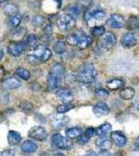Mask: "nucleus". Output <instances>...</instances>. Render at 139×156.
Wrapping results in <instances>:
<instances>
[{
  "instance_id": "obj_1",
  "label": "nucleus",
  "mask_w": 139,
  "mask_h": 156,
  "mask_svg": "<svg viewBox=\"0 0 139 156\" xmlns=\"http://www.w3.org/2000/svg\"><path fill=\"white\" fill-rule=\"evenodd\" d=\"M98 76V70L92 63L81 65L77 73V79L81 84H91Z\"/></svg>"
},
{
  "instance_id": "obj_2",
  "label": "nucleus",
  "mask_w": 139,
  "mask_h": 156,
  "mask_svg": "<svg viewBox=\"0 0 139 156\" xmlns=\"http://www.w3.org/2000/svg\"><path fill=\"white\" fill-rule=\"evenodd\" d=\"M67 42L71 46H77L79 49H86L92 44V37L87 36L82 30L71 34L67 36Z\"/></svg>"
},
{
  "instance_id": "obj_3",
  "label": "nucleus",
  "mask_w": 139,
  "mask_h": 156,
  "mask_svg": "<svg viewBox=\"0 0 139 156\" xmlns=\"http://www.w3.org/2000/svg\"><path fill=\"white\" fill-rule=\"evenodd\" d=\"M57 25L60 30L68 32V30H72L75 27V19L68 14H64V15H60L57 19Z\"/></svg>"
},
{
  "instance_id": "obj_4",
  "label": "nucleus",
  "mask_w": 139,
  "mask_h": 156,
  "mask_svg": "<svg viewBox=\"0 0 139 156\" xmlns=\"http://www.w3.org/2000/svg\"><path fill=\"white\" fill-rule=\"evenodd\" d=\"M51 143L56 148H59L63 150H70L72 148V142L70 141V139L64 137L59 133H56L51 136Z\"/></svg>"
},
{
  "instance_id": "obj_5",
  "label": "nucleus",
  "mask_w": 139,
  "mask_h": 156,
  "mask_svg": "<svg viewBox=\"0 0 139 156\" xmlns=\"http://www.w3.org/2000/svg\"><path fill=\"white\" fill-rule=\"evenodd\" d=\"M27 44L23 42H11L7 47V51L14 57H19L26 50Z\"/></svg>"
},
{
  "instance_id": "obj_6",
  "label": "nucleus",
  "mask_w": 139,
  "mask_h": 156,
  "mask_svg": "<svg viewBox=\"0 0 139 156\" xmlns=\"http://www.w3.org/2000/svg\"><path fill=\"white\" fill-rule=\"evenodd\" d=\"M116 44V37L113 33H104L101 37L100 41V46L102 47L103 49H111Z\"/></svg>"
},
{
  "instance_id": "obj_7",
  "label": "nucleus",
  "mask_w": 139,
  "mask_h": 156,
  "mask_svg": "<svg viewBox=\"0 0 139 156\" xmlns=\"http://www.w3.org/2000/svg\"><path fill=\"white\" fill-rule=\"evenodd\" d=\"M29 136L33 137L34 140L44 141L46 137H48V132L45 130L44 127H42V126H36V127H33V128L30 129Z\"/></svg>"
},
{
  "instance_id": "obj_8",
  "label": "nucleus",
  "mask_w": 139,
  "mask_h": 156,
  "mask_svg": "<svg viewBox=\"0 0 139 156\" xmlns=\"http://www.w3.org/2000/svg\"><path fill=\"white\" fill-rule=\"evenodd\" d=\"M108 26H110L111 28H122L125 26V20L123 19L122 15L119 14H113L109 16V19L107 20Z\"/></svg>"
},
{
  "instance_id": "obj_9",
  "label": "nucleus",
  "mask_w": 139,
  "mask_h": 156,
  "mask_svg": "<svg viewBox=\"0 0 139 156\" xmlns=\"http://www.w3.org/2000/svg\"><path fill=\"white\" fill-rule=\"evenodd\" d=\"M20 80L15 77H7L2 82V87L5 90H15L18 87H20Z\"/></svg>"
},
{
  "instance_id": "obj_10",
  "label": "nucleus",
  "mask_w": 139,
  "mask_h": 156,
  "mask_svg": "<svg viewBox=\"0 0 139 156\" xmlns=\"http://www.w3.org/2000/svg\"><path fill=\"white\" fill-rule=\"evenodd\" d=\"M121 43H122V46L125 47V48H130V47L136 46L137 39H136V36L133 34H131V33H125L121 37Z\"/></svg>"
},
{
  "instance_id": "obj_11",
  "label": "nucleus",
  "mask_w": 139,
  "mask_h": 156,
  "mask_svg": "<svg viewBox=\"0 0 139 156\" xmlns=\"http://www.w3.org/2000/svg\"><path fill=\"white\" fill-rule=\"evenodd\" d=\"M61 79L63 78H59L55 75H49L48 77V80H46V89L49 91H52V90H57L59 87L60 83H61Z\"/></svg>"
},
{
  "instance_id": "obj_12",
  "label": "nucleus",
  "mask_w": 139,
  "mask_h": 156,
  "mask_svg": "<svg viewBox=\"0 0 139 156\" xmlns=\"http://www.w3.org/2000/svg\"><path fill=\"white\" fill-rule=\"evenodd\" d=\"M56 96L58 98H60L65 104L66 103H70L72 100V93H71V90L67 89V87H58L57 91H56Z\"/></svg>"
},
{
  "instance_id": "obj_13",
  "label": "nucleus",
  "mask_w": 139,
  "mask_h": 156,
  "mask_svg": "<svg viewBox=\"0 0 139 156\" xmlns=\"http://www.w3.org/2000/svg\"><path fill=\"white\" fill-rule=\"evenodd\" d=\"M37 148H38L37 143L33 141V140H27V141H25L21 144V150L25 154H33L37 150Z\"/></svg>"
},
{
  "instance_id": "obj_14",
  "label": "nucleus",
  "mask_w": 139,
  "mask_h": 156,
  "mask_svg": "<svg viewBox=\"0 0 139 156\" xmlns=\"http://www.w3.org/2000/svg\"><path fill=\"white\" fill-rule=\"evenodd\" d=\"M126 137L125 135L123 134V133H121V132H113V134H111V142L115 143L116 146H118V147H124L126 144Z\"/></svg>"
},
{
  "instance_id": "obj_15",
  "label": "nucleus",
  "mask_w": 139,
  "mask_h": 156,
  "mask_svg": "<svg viewBox=\"0 0 139 156\" xmlns=\"http://www.w3.org/2000/svg\"><path fill=\"white\" fill-rule=\"evenodd\" d=\"M51 124H52V126L56 129H59V128L65 127V126L68 124V118L61 117V115H53Z\"/></svg>"
},
{
  "instance_id": "obj_16",
  "label": "nucleus",
  "mask_w": 139,
  "mask_h": 156,
  "mask_svg": "<svg viewBox=\"0 0 139 156\" xmlns=\"http://www.w3.org/2000/svg\"><path fill=\"white\" fill-rule=\"evenodd\" d=\"M93 111L98 115H106L110 112V108H109V106L106 103H98L93 107Z\"/></svg>"
},
{
  "instance_id": "obj_17",
  "label": "nucleus",
  "mask_w": 139,
  "mask_h": 156,
  "mask_svg": "<svg viewBox=\"0 0 139 156\" xmlns=\"http://www.w3.org/2000/svg\"><path fill=\"white\" fill-rule=\"evenodd\" d=\"M111 140L108 139V137L104 135V136H99L98 140H96V146L100 147L102 150H108L110 147H111Z\"/></svg>"
},
{
  "instance_id": "obj_18",
  "label": "nucleus",
  "mask_w": 139,
  "mask_h": 156,
  "mask_svg": "<svg viewBox=\"0 0 139 156\" xmlns=\"http://www.w3.org/2000/svg\"><path fill=\"white\" fill-rule=\"evenodd\" d=\"M124 86V82L119 78H114V79H110L109 82H107V87L109 90H118V89H122Z\"/></svg>"
},
{
  "instance_id": "obj_19",
  "label": "nucleus",
  "mask_w": 139,
  "mask_h": 156,
  "mask_svg": "<svg viewBox=\"0 0 139 156\" xmlns=\"http://www.w3.org/2000/svg\"><path fill=\"white\" fill-rule=\"evenodd\" d=\"M7 140H8V143L11 146H16V144H19L21 142V135L18 132H15V130H11L8 133Z\"/></svg>"
},
{
  "instance_id": "obj_20",
  "label": "nucleus",
  "mask_w": 139,
  "mask_h": 156,
  "mask_svg": "<svg viewBox=\"0 0 139 156\" xmlns=\"http://www.w3.org/2000/svg\"><path fill=\"white\" fill-rule=\"evenodd\" d=\"M50 73L55 75V76H57V77L59 78H63L64 75H65V69H64V66L60 64V63H56V64L52 65V68L50 70Z\"/></svg>"
},
{
  "instance_id": "obj_21",
  "label": "nucleus",
  "mask_w": 139,
  "mask_h": 156,
  "mask_svg": "<svg viewBox=\"0 0 139 156\" xmlns=\"http://www.w3.org/2000/svg\"><path fill=\"white\" fill-rule=\"evenodd\" d=\"M94 133H95L94 128H88L84 134H81V135L79 136V139H78V143H80V144H85V143H87L89 140H91V137L94 135Z\"/></svg>"
},
{
  "instance_id": "obj_22",
  "label": "nucleus",
  "mask_w": 139,
  "mask_h": 156,
  "mask_svg": "<svg viewBox=\"0 0 139 156\" xmlns=\"http://www.w3.org/2000/svg\"><path fill=\"white\" fill-rule=\"evenodd\" d=\"M119 96L124 100H131L134 97V90L132 87H124L122 91H119Z\"/></svg>"
},
{
  "instance_id": "obj_23",
  "label": "nucleus",
  "mask_w": 139,
  "mask_h": 156,
  "mask_svg": "<svg viewBox=\"0 0 139 156\" xmlns=\"http://www.w3.org/2000/svg\"><path fill=\"white\" fill-rule=\"evenodd\" d=\"M126 27L131 30H137L139 29V18L138 16H130L125 22Z\"/></svg>"
},
{
  "instance_id": "obj_24",
  "label": "nucleus",
  "mask_w": 139,
  "mask_h": 156,
  "mask_svg": "<svg viewBox=\"0 0 139 156\" xmlns=\"http://www.w3.org/2000/svg\"><path fill=\"white\" fill-rule=\"evenodd\" d=\"M21 21H22V18H21V15L19 13L15 14V15H12L8 19V26L11 28H18L20 26Z\"/></svg>"
},
{
  "instance_id": "obj_25",
  "label": "nucleus",
  "mask_w": 139,
  "mask_h": 156,
  "mask_svg": "<svg viewBox=\"0 0 139 156\" xmlns=\"http://www.w3.org/2000/svg\"><path fill=\"white\" fill-rule=\"evenodd\" d=\"M4 12H5V14L8 15V16H12V15L18 14L19 7L16 6L15 4H7V5H5V7H4Z\"/></svg>"
},
{
  "instance_id": "obj_26",
  "label": "nucleus",
  "mask_w": 139,
  "mask_h": 156,
  "mask_svg": "<svg viewBox=\"0 0 139 156\" xmlns=\"http://www.w3.org/2000/svg\"><path fill=\"white\" fill-rule=\"evenodd\" d=\"M81 134H82V130H81V128H78V127H73V128H70V129L66 130V136L70 137V139H77Z\"/></svg>"
},
{
  "instance_id": "obj_27",
  "label": "nucleus",
  "mask_w": 139,
  "mask_h": 156,
  "mask_svg": "<svg viewBox=\"0 0 139 156\" xmlns=\"http://www.w3.org/2000/svg\"><path fill=\"white\" fill-rule=\"evenodd\" d=\"M110 130H111V125L103 124V125H101L99 128L96 129V134H98L99 136H104V135H107Z\"/></svg>"
},
{
  "instance_id": "obj_28",
  "label": "nucleus",
  "mask_w": 139,
  "mask_h": 156,
  "mask_svg": "<svg viewBox=\"0 0 139 156\" xmlns=\"http://www.w3.org/2000/svg\"><path fill=\"white\" fill-rule=\"evenodd\" d=\"M46 49H48V48H46L45 46L40 44V46H37L36 48H35L33 55L34 56H36L40 61H42V58H43V56H44V54H45V51H46Z\"/></svg>"
},
{
  "instance_id": "obj_29",
  "label": "nucleus",
  "mask_w": 139,
  "mask_h": 156,
  "mask_svg": "<svg viewBox=\"0 0 139 156\" xmlns=\"http://www.w3.org/2000/svg\"><path fill=\"white\" fill-rule=\"evenodd\" d=\"M80 12H81V8H80L79 6H74V5H72V6H68L67 8H65V13L70 14L72 18H74V16H78V15L80 14Z\"/></svg>"
},
{
  "instance_id": "obj_30",
  "label": "nucleus",
  "mask_w": 139,
  "mask_h": 156,
  "mask_svg": "<svg viewBox=\"0 0 139 156\" xmlns=\"http://www.w3.org/2000/svg\"><path fill=\"white\" fill-rule=\"evenodd\" d=\"M15 73H16L18 77H20L21 79H25V80L29 79V77H30V72L28 71L27 69H25V68H19V69H16Z\"/></svg>"
},
{
  "instance_id": "obj_31",
  "label": "nucleus",
  "mask_w": 139,
  "mask_h": 156,
  "mask_svg": "<svg viewBox=\"0 0 139 156\" xmlns=\"http://www.w3.org/2000/svg\"><path fill=\"white\" fill-rule=\"evenodd\" d=\"M53 50L58 54H61L66 50V44L64 41H57L55 44H53Z\"/></svg>"
},
{
  "instance_id": "obj_32",
  "label": "nucleus",
  "mask_w": 139,
  "mask_h": 156,
  "mask_svg": "<svg viewBox=\"0 0 139 156\" xmlns=\"http://www.w3.org/2000/svg\"><path fill=\"white\" fill-rule=\"evenodd\" d=\"M91 15H92V19L101 20L106 16V12L102 9H95V11H91Z\"/></svg>"
},
{
  "instance_id": "obj_33",
  "label": "nucleus",
  "mask_w": 139,
  "mask_h": 156,
  "mask_svg": "<svg viewBox=\"0 0 139 156\" xmlns=\"http://www.w3.org/2000/svg\"><path fill=\"white\" fill-rule=\"evenodd\" d=\"M73 107H74V105L70 104V103L61 104V105H59V106H57V112H58V113H65V112H67V111L72 110Z\"/></svg>"
},
{
  "instance_id": "obj_34",
  "label": "nucleus",
  "mask_w": 139,
  "mask_h": 156,
  "mask_svg": "<svg viewBox=\"0 0 139 156\" xmlns=\"http://www.w3.org/2000/svg\"><path fill=\"white\" fill-rule=\"evenodd\" d=\"M104 33H106V29H104V27L103 26H96L92 29V34L94 35V36H96V37L102 36Z\"/></svg>"
},
{
  "instance_id": "obj_35",
  "label": "nucleus",
  "mask_w": 139,
  "mask_h": 156,
  "mask_svg": "<svg viewBox=\"0 0 139 156\" xmlns=\"http://www.w3.org/2000/svg\"><path fill=\"white\" fill-rule=\"evenodd\" d=\"M31 22H33L34 26L36 27H41L44 22V18L42 15H34L33 19H31Z\"/></svg>"
},
{
  "instance_id": "obj_36",
  "label": "nucleus",
  "mask_w": 139,
  "mask_h": 156,
  "mask_svg": "<svg viewBox=\"0 0 139 156\" xmlns=\"http://www.w3.org/2000/svg\"><path fill=\"white\" fill-rule=\"evenodd\" d=\"M36 42H37V39H36V35H35V34H30V35H28L27 41H26L27 46L35 47L36 46Z\"/></svg>"
},
{
  "instance_id": "obj_37",
  "label": "nucleus",
  "mask_w": 139,
  "mask_h": 156,
  "mask_svg": "<svg viewBox=\"0 0 139 156\" xmlns=\"http://www.w3.org/2000/svg\"><path fill=\"white\" fill-rule=\"evenodd\" d=\"M8 101H9V96H8V93L5 91H2L1 93H0V104L7 105L8 104Z\"/></svg>"
},
{
  "instance_id": "obj_38",
  "label": "nucleus",
  "mask_w": 139,
  "mask_h": 156,
  "mask_svg": "<svg viewBox=\"0 0 139 156\" xmlns=\"http://www.w3.org/2000/svg\"><path fill=\"white\" fill-rule=\"evenodd\" d=\"M27 61H28V63L31 65H38L41 63V61L36 56H34V55H28L27 56Z\"/></svg>"
},
{
  "instance_id": "obj_39",
  "label": "nucleus",
  "mask_w": 139,
  "mask_h": 156,
  "mask_svg": "<svg viewBox=\"0 0 139 156\" xmlns=\"http://www.w3.org/2000/svg\"><path fill=\"white\" fill-rule=\"evenodd\" d=\"M78 6L80 8H87V7L91 6V4H92V0H78Z\"/></svg>"
},
{
  "instance_id": "obj_40",
  "label": "nucleus",
  "mask_w": 139,
  "mask_h": 156,
  "mask_svg": "<svg viewBox=\"0 0 139 156\" xmlns=\"http://www.w3.org/2000/svg\"><path fill=\"white\" fill-rule=\"evenodd\" d=\"M21 108L25 111H30L33 110V104L31 103H29V101H23V103H21Z\"/></svg>"
},
{
  "instance_id": "obj_41",
  "label": "nucleus",
  "mask_w": 139,
  "mask_h": 156,
  "mask_svg": "<svg viewBox=\"0 0 139 156\" xmlns=\"http://www.w3.org/2000/svg\"><path fill=\"white\" fill-rule=\"evenodd\" d=\"M95 94L99 96V97H107L108 96V91L103 90V89H98V90H95Z\"/></svg>"
},
{
  "instance_id": "obj_42",
  "label": "nucleus",
  "mask_w": 139,
  "mask_h": 156,
  "mask_svg": "<svg viewBox=\"0 0 139 156\" xmlns=\"http://www.w3.org/2000/svg\"><path fill=\"white\" fill-rule=\"evenodd\" d=\"M0 156H15V151L13 149H6L0 153Z\"/></svg>"
},
{
  "instance_id": "obj_43",
  "label": "nucleus",
  "mask_w": 139,
  "mask_h": 156,
  "mask_svg": "<svg viewBox=\"0 0 139 156\" xmlns=\"http://www.w3.org/2000/svg\"><path fill=\"white\" fill-rule=\"evenodd\" d=\"M95 156H111V155H110V153L108 150H101L100 153L95 154Z\"/></svg>"
},
{
  "instance_id": "obj_44",
  "label": "nucleus",
  "mask_w": 139,
  "mask_h": 156,
  "mask_svg": "<svg viewBox=\"0 0 139 156\" xmlns=\"http://www.w3.org/2000/svg\"><path fill=\"white\" fill-rule=\"evenodd\" d=\"M44 33L48 34V35H51V33H52V26H51V25H48V26L44 28Z\"/></svg>"
},
{
  "instance_id": "obj_45",
  "label": "nucleus",
  "mask_w": 139,
  "mask_h": 156,
  "mask_svg": "<svg viewBox=\"0 0 139 156\" xmlns=\"http://www.w3.org/2000/svg\"><path fill=\"white\" fill-rule=\"evenodd\" d=\"M30 87L33 89V91H34V90H35V91H40V90H41V86L38 84H31V85H30Z\"/></svg>"
},
{
  "instance_id": "obj_46",
  "label": "nucleus",
  "mask_w": 139,
  "mask_h": 156,
  "mask_svg": "<svg viewBox=\"0 0 139 156\" xmlns=\"http://www.w3.org/2000/svg\"><path fill=\"white\" fill-rule=\"evenodd\" d=\"M133 149H134V150H139V137L137 139V140H136V142H134Z\"/></svg>"
},
{
  "instance_id": "obj_47",
  "label": "nucleus",
  "mask_w": 139,
  "mask_h": 156,
  "mask_svg": "<svg viewBox=\"0 0 139 156\" xmlns=\"http://www.w3.org/2000/svg\"><path fill=\"white\" fill-rule=\"evenodd\" d=\"M132 108H134L136 111H138V112H139V101H138V103H134V105L132 106Z\"/></svg>"
},
{
  "instance_id": "obj_48",
  "label": "nucleus",
  "mask_w": 139,
  "mask_h": 156,
  "mask_svg": "<svg viewBox=\"0 0 139 156\" xmlns=\"http://www.w3.org/2000/svg\"><path fill=\"white\" fill-rule=\"evenodd\" d=\"M86 156H95V153H94L93 150H91V151H88V153H87Z\"/></svg>"
},
{
  "instance_id": "obj_49",
  "label": "nucleus",
  "mask_w": 139,
  "mask_h": 156,
  "mask_svg": "<svg viewBox=\"0 0 139 156\" xmlns=\"http://www.w3.org/2000/svg\"><path fill=\"white\" fill-rule=\"evenodd\" d=\"M53 156H65V155L61 154V153H56V154H53Z\"/></svg>"
},
{
  "instance_id": "obj_50",
  "label": "nucleus",
  "mask_w": 139,
  "mask_h": 156,
  "mask_svg": "<svg viewBox=\"0 0 139 156\" xmlns=\"http://www.w3.org/2000/svg\"><path fill=\"white\" fill-rule=\"evenodd\" d=\"M2 56H4V51L0 50V61H1V58H2Z\"/></svg>"
},
{
  "instance_id": "obj_51",
  "label": "nucleus",
  "mask_w": 139,
  "mask_h": 156,
  "mask_svg": "<svg viewBox=\"0 0 139 156\" xmlns=\"http://www.w3.org/2000/svg\"><path fill=\"white\" fill-rule=\"evenodd\" d=\"M113 156H122V154H119V153H116L115 155H113Z\"/></svg>"
},
{
  "instance_id": "obj_52",
  "label": "nucleus",
  "mask_w": 139,
  "mask_h": 156,
  "mask_svg": "<svg viewBox=\"0 0 139 156\" xmlns=\"http://www.w3.org/2000/svg\"><path fill=\"white\" fill-rule=\"evenodd\" d=\"M4 1H6V0H0V2H4Z\"/></svg>"
}]
</instances>
